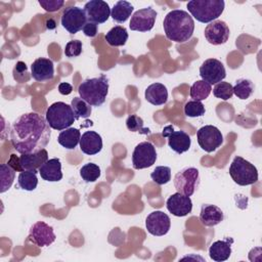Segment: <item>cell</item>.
Returning a JSON list of instances; mask_svg holds the SVG:
<instances>
[{
	"label": "cell",
	"mask_w": 262,
	"mask_h": 262,
	"mask_svg": "<svg viewBox=\"0 0 262 262\" xmlns=\"http://www.w3.org/2000/svg\"><path fill=\"white\" fill-rule=\"evenodd\" d=\"M51 136L50 126L42 115L27 113L13 122L10 130V140L13 148L23 154H33L43 149Z\"/></svg>",
	"instance_id": "obj_1"
},
{
	"label": "cell",
	"mask_w": 262,
	"mask_h": 262,
	"mask_svg": "<svg viewBox=\"0 0 262 262\" xmlns=\"http://www.w3.org/2000/svg\"><path fill=\"white\" fill-rule=\"evenodd\" d=\"M166 37L176 43L188 41L194 31V21L188 12L181 9L171 10L163 23Z\"/></svg>",
	"instance_id": "obj_2"
},
{
	"label": "cell",
	"mask_w": 262,
	"mask_h": 262,
	"mask_svg": "<svg viewBox=\"0 0 262 262\" xmlns=\"http://www.w3.org/2000/svg\"><path fill=\"white\" fill-rule=\"evenodd\" d=\"M80 97L91 106H99L104 103L108 93V79L105 75L84 80L78 88Z\"/></svg>",
	"instance_id": "obj_3"
},
{
	"label": "cell",
	"mask_w": 262,
	"mask_h": 262,
	"mask_svg": "<svg viewBox=\"0 0 262 262\" xmlns=\"http://www.w3.org/2000/svg\"><path fill=\"white\" fill-rule=\"evenodd\" d=\"M224 5L223 0H191L186 7L196 20L210 24L222 14Z\"/></svg>",
	"instance_id": "obj_4"
},
{
	"label": "cell",
	"mask_w": 262,
	"mask_h": 262,
	"mask_svg": "<svg viewBox=\"0 0 262 262\" xmlns=\"http://www.w3.org/2000/svg\"><path fill=\"white\" fill-rule=\"evenodd\" d=\"M45 115L50 128L58 131L70 128L76 120L72 106L62 101L54 102L48 106Z\"/></svg>",
	"instance_id": "obj_5"
},
{
	"label": "cell",
	"mask_w": 262,
	"mask_h": 262,
	"mask_svg": "<svg viewBox=\"0 0 262 262\" xmlns=\"http://www.w3.org/2000/svg\"><path fill=\"white\" fill-rule=\"evenodd\" d=\"M229 175L236 184L242 186L251 185L258 181L257 168L238 156L232 160L229 166Z\"/></svg>",
	"instance_id": "obj_6"
},
{
	"label": "cell",
	"mask_w": 262,
	"mask_h": 262,
	"mask_svg": "<svg viewBox=\"0 0 262 262\" xmlns=\"http://www.w3.org/2000/svg\"><path fill=\"white\" fill-rule=\"evenodd\" d=\"M200 182L199 170L194 167H186L176 173L174 186L176 190L184 195L190 196L194 193Z\"/></svg>",
	"instance_id": "obj_7"
},
{
	"label": "cell",
	"mask_w": 262,
	"mask_h": 262,
	"mask_svg": "<svg viewBox=\"0 0 262 262\" xmlns=\"http://www.w3.org/2000/svg\"><path fill=\"white\" fill-rule=\"evenodd\" d=\"M196 138L201 148L207 152L215 151L223 143L221 131L213 125H206L200 128L196 132Z\"/></svg>",
	"instance_id": "obj_8"
},
{
	"label": "cell",
	"mask_w": 262,
	"mask_h": 262,
	"mask_svg": "<svg viewBox=\"0 0 262 262\" xmlns=\"http://www.w3.org/2000/svg\"><path fill=\"white\" fill-rule=\"evenodd\" d=\"M157 160L156 147L148 141L138 143L132 154L133 168L136 170L151 167Z\"/></svg>",
	"instance_id": "obj_9"
},
{
	"label": "cell",
	"mask_w": 262,
	"mask_h": 262,
	"mask_svg": "<svg viewBox=\"0 0 262 262\" xmlns=\"http://www.w3.org/2000/svg\"><path fill=\"white\" fill-rule=\"evenodd\" d=\"M60 21L61 26L70 34H76L83 29L88 20L83 8L78 6H71L64 9Z\"/></svg>",
	"instance_id": "obj_10"
},
{
	"label": "cell",
	"mask_w": 262,
	"mask_h": 262,
	"mask_svg": "<svg viewBox=\"0 0 262 262\" xmlns=\"http://www.w3.org/2000/svg\"><path fill=\"white\" fill-rule=\"evenodd\" d=\"M200 76L203 81L212 85L221 82L226 77V71L220 60L208 58L200 67Z\"/></svg>",
	"instance_id": "obj_11"
},
{
	"label": "cell",
	"mask_w": 262,
	"mask_h": 262,
	"mask_svg": "<svg viewBox=\"0 0 262 262\" xmlns=\"http://www.w3.org/2000/svg\"><path fill=\"white\" fill-rule=\"evenodd\" d=\"M55 237L52 226L43 221H38L30 228L28 239L38 247H46L51 245Z\"/></svg>",
	"instance_id": "obj_12"
},
{
	"label": "cell",
	"mask_w": 262,
	"mask_h": 262,
	"mask_svg": "<svg viewBox=\"0 0 262 262\" xmlns=\"http://www.w3.org/2000/svg\"><path fill=\"white\" fill-rule=\"evenodd\" d=\"M157 15L158 13L150 6L139 9L131 16L129 28L138 32L150 31L155 26Z\"/></svg>",
	"instance_id": "obj_13"
},
{
	"label": "cell",
	"mask_w": 262,
	"mask_h": 262,
	"mask_svg": "<svg viewBox=\"0 0 262 262\" xmlns=\"http://www.w3.org/2000/svg\"><path fill=\"white\" fill-rule=\"evenodd\" d=\"M162 135L168 138V145L170 148L179 155L187 151L190 147V136L182 130L174 131L173 127L169 125L164 128Z\"/></svg>",
	"instance_id": "obj_14"
},
{
	"label": "cell",
	"mask_w": 262,
	"mask_h": 262,
	"mask_svg": "<svg viewBox=\"0 0 262 262\" xmlns=\"http://www.w3.org/2000/svg\"><path fill=\"white\" fill-rule=\"evenodd\" d=\"M145 226L150 234L162 236L168 233L171 226V220L166 213L162 211H154L147 215Z\"/></svg>",
	"instance_id": "obj_15"
},
{
	"label": "cell",
	"mask_w": 262,
	"mask_h": 262,
	"mask_svg": "<svg viewBox=\"0 0 262 262\" xmlns=\"http://www.w3.org/2000/svg\"><path fill=\"white\" fill-rule=\"evenodd\" d=\"M84 11L88 21L103 24L111 16L110 5L102 0H90L84 5Z\"/></svg>",
	"instance_id": "obj_16"
},
{
	"label": "cell",
	"mask_w": 262,
	"mask_h": 262,
	"mask_svg": "<svg viewBox=\"0 0 262 262\" xmlns=\"http://www.w3.org/2000/svg\"><path fill=\"white\" fill-rule=\"evenodd\" d=\"M229 28L225 21L216 19L211 21L205 28V38L206 40L213 45H221L227 42L229 38Z\"/></svg>",
	"instance_id": "obj_17"
},
{
	"label": "cell",
	"mask_w": 262,
	"mask_h": 262,
	"mask_svg": "<svg viewBox=\"0 0 262 262\" xmlns=\"http://www.w3.org/2000/svg\"><path fill=\"white\" fill-rule=\"evenodd\" d=\"M166 206L168 211L177 217L186 216L192 210V202L190 198L178 191L169 196L166 202Z\"/></svg>",
	"instance_id": "obj_18"
},
{
	"label": "cell",
	"mask_w": 262,
	"mask_h": 262,
	"mask_svg": "<svg viewBox=\"0 0 262 262\" xmlns=\"http://www.w3.org/2000/svg\"><path fill=\"white\" fill-rule=\"evenodd\" d=\"M31 72L33 79L38 82L52 80L54 77L53 61L49 58L39 57L31 64Z\"/></svg>",
	"instance_id": "obj_19"
},
{
	"label": "cell",
	"mask_w": 262,
	"mask_h": 262,
	"mask_svg": "<svg viewBox=\"0 0 262 262\" xmlns=\"http://www.w3.org/2000/svg\"><path fill=\"white\" fill-rule=\"evenodd\" d=\"M48 161V152L45 148L33 152V154H23L18 157V164L21 171H34L37 172L45 162Z\"/></svg>",
	"instance_id": "obj_20"
},
{
	"label": "cell",
	"mask_w": 262,
	"mask_h": 262,
	"mask_svg": "<svg viewBox=\"0 0 262 262\" xmlns=\"http://www.w3.org/2000/svg\"><path fill=\"white\" fill-rule=\"evenodd\" d=\"M80 149L85 155L93 156L102 149L101 136L95 131H85L80 139Z\"/></svg>",
	"instance_id": "obj_21"
},
{
	"label": "cell",
	"mask_w": 262,
	"mask_h": 262,
	"mask_svg": "<svg viewBox=\"0 0 262 262\" xmlns=\"http://www.w3.org/2000/svg\"><path fill=\"white\" fill-rule=\"evenodd\" d=\"M223 219L224 215L219 207L211 204L202 205L200 212V221L205 226H215L219 224L221 221H223Z\"/></svg>",
	"instance_id": "obj_22"
},
{
	"label": "cell",
	"mask_w": 262,
	"mask_h": 262,
	"mask_svg": "<svg viewBox=\"0 0 262 262\" xmlns=\"http://www.w3.org/2000/svg\"><path fill=\"white\" fill-rule=\"evenodd\" d=\"M39 173L41 175V178L46 181L55 182L61 180L62 172L60 160L57 158L48 160L39 168Z\"/></svg>",
	"instance_id": "obj_23"
},
{
	"label": "cell",
	"mask_w": 262,
	"mask_h": 262,
	"mask_svg": "<svg viewBox=\"0 0 262 262\" xmlns=\"http://www.w3.org/2000/svg\"><path fill=\"white\" fill-rule=\"evenodd\" d=\"M145 99L154 105L165 104L168 100V90L162 83H152L145 89Z\"/></svg>",
	"instance_id": "obj_24"
},
{
	"label": "cell",
	"mask_w": 262,
	"mask_h": 262,
	"mask_svg": "<svg viewBox=\"0 0 262 262\" xmlns=\"http://www.w3.org/2000/svg\"><path fill=\"white\" fill-rule=\"evenodd\" d=\"M231 255V246L227 241H216L209 248V256L213 261L222 262Z\"/></svg>",
	"instance_id": "obj_25"
},
{
	"label": "cell",
	"mask_w": 262,
	"mask_h": 262,
	"mask_svg": "<svg viewBox=\"0 0 262 262\" xmlns=\"http://www.w3.org/2000/svg\"><path fill=\"white\" fill-rule=\"evenodd\" d=\"M80 139H81L80 131L73 127L62 130L57 137L58 143L61 146L66 147L67 149H74L80 142Z\"/></svg>",
	"instance_id": "obj_26"
},
{
	"label": "cell",
	"mask_w": 262,
	"mask_h": 262,
	"mask_svg": "<svg viewBox=\"0 0 262 262\" xmlns=\"http://www.w3.org/2000/svg\"><path fill=\"white\" fill-rule=\"evenodd\" d=\"M133 8V5L128 1H118L111 10V16L115 21L123 24L131 16Z\"/></svg>",
	"instance_id": "obj_27"
},
{
	"label": "cell",
	"mask_w": 262,
	"mask_h": 262,
	"mask_svg": "<svg viewBox=\"0 0 262 262\" xmlns=\"http://www.w3.org/2000/svg\"><path fill=\"white\" fill-rule=\"evenodd\" d=\"M104 38L111 46H123L128 40V32L124 27L116 26L105 34Z\"/></svg>",
	"instance_id": "obj_28"
},
{
	"label": "cell",
	"mask_w": 262,
	"mask_h": 262,
	"mask_svg": "<svg viewBox=\"0 0 262 262\" xmlns=\"http://www.w3.org/2000/svg\"><path fill=\"white\" fill-rule=\"evenodd\" d=\"M211 90H212V87L209 83L203 80H199L191 85L189 94L193 100L202 101L209 96V94L211 93Z\"/></svg>",
	"instance_id": "obj_29"
},
{
	"label": "cell",
	"mask_w": 262,
	"mask_h": 262,
	"mask_svg": "<svg viewBox=\"0 0 262 262\" xmlns=\"http://www.w3.org/2000/svg\"><path fill=\"white\" fill-rule=\"evenodd\" d=\"M18 186L21 189L32 191L34 190L38 185V178H37V172L34 171H21L17 177Z\"/></svg>",
	"instance_id": "obj_30"
},
{
	"label": "cell",
	"mask_w": 262,
	"mask_h": 262,
	"mask_svg": "<svg viewBox=\"0 0 262 262\" xmlns=\"http://www.w3.org/2000/svg\"><path fill=\"white\" fill-rule=\"evenodd\" d=\"M254 84L249 79H238L233 86V93L239 99H248L254 93Z\"/></svg>",
	"instance_id": "obj_31"
},
{
	"label": "cell",
	"mask_w": 262,
	"mask_h": 262,
	"mask_svg": "<svg viewBox=\"0 0 262 262\" xmlns=\"http://www.w3.org/2000/svg\"><path fill=\"white\" fill-rule=\"evenodd\" d=\"M71 106L73 108L76 120L80 118H88L92 112L91 105L81 97H74L72 99Z\"/></svg>",
	"instance_id": "obj_32"
},
{
	"label": "cell",
	"mask_w": 262,
	"mask_h": 262,
	"mask_svg": "<svg viewBox=\"0 0 262 262\" xmlns=\"http://www.w3.org/2000/svg\"><path fill=\"white\" fill-rule=\"evenodd\" d=\"M15 176V170L8 164H2L0 166L1 177V189L0 192H5L12 185Z\"/></svg>",
	"instance_id": "obj_33"
},
{
	"label": "cell",
	"mask_w": 262,
	"mask_h": 262,
	"mask_svg": "<svg viewBox=\"0 0 262 262\" xmlns=\"http://www.w3.org/2000/svg\"><path fill=\"white\" fill-rule=\"evenodd\" d=\"M80 176L85 182H94L100 177V168L94 163H87L80 169Z\"/></svg>",
	"instance_id": "obj_34"
},
{
	"label": "cell",
	"mask_w": 262,
	"mask_h": 262,
	"mask_svg": "<svg viewBox=\"0 0 262 262\" xmlns=\"http://www.w3.org/2000/svg\"><path fill=\"white\" fill-rule=\"evenodd\" d=\"M150 178L159 185L166 184L171 180V169L167 166H158L150 173Z\"/></svg>",
	"instance_id": "obj_35"
},
{
	"label": "cell",
	"mask_w": 262,
	"mask_h": 262,
	"mask_svg": "<svg viewBox=\"0 0 262 262\" xmlns=\"http://www.w3.org/2000/svg\"><path fill=\"white\" fill-rule=\"evenodd\" d=\"M126 126L131 132H139L144 135L150 134V130L148 128H144L143 120L137 115H131L126 120Z\"/></svg>",
	"instance_id": "obj_36"
},
{
	"label": "cell",
	"mask_w": 262,
	"mask_h": 262,
	"mask_svg": "<svg viewBox=\"0 0 262 262\" xmlns=\"http://www.w3.org/2000/svg\"><path fill=\"white\" fill-rule=\"evenodd\" d=\"M213 94L215 97L228 100L233 94V86L228 82H219L213 88Z\"/></svg>",
	"instance_id": "obj_37"
},
{
	"label": "cell",
	"mask_w": 262,
	"mask_h": 262,
	"mask_svg": "<svg viewBox=\"0 0 262 262\" xmlns=\"http://www.w3.org/2000/svg\"><path fill=\"white\" fill-rule=\"evenodd\" d=\"M184 114L190 118L202 117L205 115V106L202 101L189 100L184 105Z\"/></svg>",
	"instance_id": "obj_38"
},
{
	"label": "cell",
	"mask_w": 262,
	"mask_h": 262,
	"mask_svg": "<svg viewBox=\"0 0 262 262\" xmlns=\"http://www.w3.org/2000/svg\"><path fill=\"white\" fill-rule=\"evenodd\" d=\"M13 78L18 83H26L30 80L27 66L23 61H18L13 69Z\"/></svg>",
	"instance_id": "obj_39"
},
{
	"label": "cell",
	"mask_w": 262,
	"mask_h": 262,
	"mask_svg": "<svg viewBox=\"0 0 262 262\" xmlns=\"http://www.w3.org/2000/svg\"><path fill=\"white\" fill-rule=\"evenodd\" d=\"M64 55L67 57H77L82 53V42L80 40H71L66 44Z\"/></svg>",
	"instance_id": "obj_40"
},
{
	"label": "cell",
	"mask_w": 262,
	"mask_h": 262,
	"mask_svg": "<svg viewBox=\"0 0 262 262\" xmlns=\"http://www.w3.org/2000/svg\"><path fill=\"white\" fill-rule=\"evenodd\" d=\"M39 4L46 11L54 12V11L59 10L63 6L64 1H62V0H39Z\"/></svg>",
	"instance_id": "obj_41"
},
{
	"label": "cell",
	"mask_w": 262,
	"mask_h": 262,
	"mask_svg": "<svg viewBox=\"0 0 262 262\" xmlns=\"http://www.w3.org/2000/svg\"><path fill=\"white\" fill-rule=\"evenodd\" d=\"M82 31H83L84 35L87 36V37H95L97 35V32H98L97 24L92 23V21H87L85 24V26L83 27Z\"/></svg>",
	"instance_id": "obj_42"
},
{
	"label": "cell",
	"mask_w": 262,
	"mask_h": 262,
	"mask_svg": "<svg viewBox=\"0 0 262 262\" xmlns=\"http://www.w3.org/2000/svg\"><path fill=\"white\" fill-rule=\"evenodd\" d=\"M58 91L60 94L62 95H69L70 93H72L73 91V87L71 84L69 83H66V82H62L58 85Z\"/></svg>",
	"instance_id": "obj_43"
},
{
	"label": "cell",
	"mask_w": 262,
	"mask_h": 262,
	"mask_svg": "<svg viewBox=\"0 0 262 262\" xmlns=\"http://www.w3.org/2000/svg\"><path fill=\"white\" fill-rule=\"evenodd\" d=\"M55 26H56V24H55V21L53 20V19H51V18H49L47 21H46V27H47V29H54L55 28Z\"/></svg>",
	"instance_id": "obj_44"
}]
</instances>
